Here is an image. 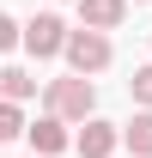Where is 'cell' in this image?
Listing matches in <instances>:
<instances>
[{
	"instance_id": "5",
	"label": "cell",
	"mask_w": 152,
	"mask_h": 158,
	"mask_svg": "<svg viewBox=\"0 0 152 158\" xmlns=\"http://www.w3.org/2000/svg\"><path fill=\"white\" fill-rule=\"evenodd\" d=\"M122 19H128V0H79V31L110 37V31H122Z\"/></svg>"
},
{
	"instance_id": "8",
	"label": "cell",
	"mask_w": 152,
	"mask_h": 158,
	"mask_svg": "<svg viewBox=\"0 0 152 158\" xmlns=\"http://www.w3.org/2000/svg\"><path fill=\"white\" fill-rule=\"evenodd\" d=\"M31 91H37V79L24 67H0V103H24Z\"/></svg>"
},
{
	"instance_id": "1",
	"label": "cell",
	"mask_w": 152,
	"mask_h": 158,
	"mask_svg": "<svg viewBox=\"0 0 152 158\" xmlns=\"http://www.w3.org/2000/svg\"><path fill=\"white\" fill-rule=\"evenodd\" d=\"M43 103H49L43 116H55V122H91V116H97V85H91V79H79V73L49 79Z\"/></svg>"
},
{
	"instance_id": "12",
	"label": "cell",
	"mask_w": 152,
	"mask_h": 158,
	"mask_svg": "<svg viewBox=\"0 0 152 158\" xmlns=\"http://www.w3.org/2000/svg\"><path fill=\"white\" fill-rule=\"evenodd\" d=\"M140 6H146V0H140Z\"/></svg>"
},
{
	"instance_id": "7",
	"label": "cell",
	"mask_w": 152,
	"mask_h": 158,
	"mask_svg": "<svg viewBox=\"0 0 152 158\" xmlns=\"http://www.w3.org/2000/svg\"><path fill=\"white\" fill-rule=\"evenodd\" d=\"M122 146H128L134 158H152V110H140V116L122 128Z\"/></svg>"
},
{
	"instance_id": "9",
	"label": "cell",
	"mask_w": 152,
	"mask_h": 158,
	"mask_svg": "<svg viewBox=\"0 0 152 158\" xmlns=\"http://www.w3.org/2000/svg\"><path fill=\"white\" fill-rule=\"evenodd\" d=\"M19 134H24V110H19V103H0V146L19 140Z\"/></svg>"
},
{
	"instance_id": "6",
	"label": "cell",
	"mask_w": 152,
	"mask_h": 158,
	"mask_svg": "<svg viewBox=\"0 0 152 158\" xmlns=\"http://www.w3.org/2000/svg\"><path fill=\"white\" fill-rule=\"evenodd\" d=\"M24 140H31V146H37L43 158H55V152H67V146H73V134H67V122H55V116H43L37 128H24Z\"/></svg>"
},
{
	"instance_id": "10",
	"label": "cell",
	"mask_w": 152,
	"mask_h": 158,
	"mask_svg": "<svg viewBox=\"0 0 152 158\" xmlns=\"http://www.w3.org/2000/svg\"><path fill=\"white\" fill-rule=\"evenodd\" d=\"M128 91H134V103H140V110H152V61H146V67H134Z\"/></svg>"
},
{
	"instance_id": "2",
	"label": "cell",
	"mask_w": 152,
	"mask_h": 158,
	"mask_svg": "<svg viewBox=\"0 0 152 158\" xmlns=\"http://www.w3.org/2000/svg\"><path fill=\"white\" fill-rule=\"evenodd\" d=\"M67 67H73L79 79H91V73H103L116 61V49H110V37H97V31H67Z\"/></svg>"
},
{
	"instance_id": "3",
	"label": "cell",
	"mask_w": 152,
	"mask_h": 158,
	"mask_svg": "<svg viewBox=\"0 0 152 158\" xmlns=\"http://www.w3.org/2000/svg\"><path fill=\"white\" fill-rule=\"evenodd\" d=\"M19 43L31 49V61H55L61 49H67V24H61L55 12H37L31 24H19Z\"/></svg>"
},
{
	"instance_id": "11",
	"label": "cell",
	"mask_w": 152,
	"mask_h": 158,
	"mask_svg": "<svg viewBox=\"0 0 152 158\" xmlns=\"http://www.w3.org/2000/svg\"><path fill=\"white\" fill-rule=\"evenodd\" d=\"M12 43H19V19H12V12H0V55H6Z\"/></svg>"
},
{
	"instance_id": "4",
	"label": "cell",
	"mask_w": 152,
	"mask_h": 158,
	"mask_svg": "<svg viewBox=\"0 0 152 158\" xmlns=\"http://www.w3.org/2000/svg\"><path fill=\"white\" fill-rule=\"evenodd\" d=\"M73 146H79V158H110L116 146H122V128H116V122H103V116H91V122H79Z\"/></svg>"
}]
</instances>
